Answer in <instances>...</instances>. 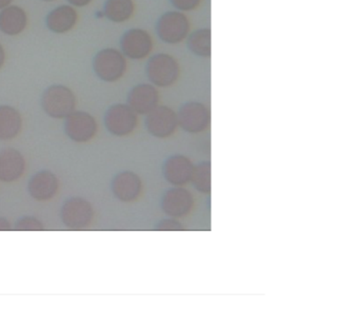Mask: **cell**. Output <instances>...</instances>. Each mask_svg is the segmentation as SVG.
I'll return each instance as SVG.
<instances>
[{
  "mask_svg": "<svg viewBox=\"0 0 359 311\" xmlns=\"http://www.w3.org/2000/svg\"><path fill=\"white\" fill-rule=\"evenodd\" d=\"M43 112L54 119H65L76 110L74 92L65 85H52L43 92L41 98Z\"/></svg>",
  "mask_w": 359,
  "mask_h": 311,
  "instance_id": "obj_1",
  "label": "cell"
},
{
  "mask_svg": "<svg viewBox=\"0 0 359 311\" xmlns=\"http://www.w3.org/2000/svg\"><path fill=\"white\" fill-rule=\"evenodd\" d=\"M146 74L150 84L156 88H170L177 83L182 67L171 54L157 53L149 58Z\"/></svg>",
  "mask_w": 359,
  "mask_h": 311,
  "instance_id": "obj_2",
  "label": "cell"
},
{
  "mask_svg": "<svg viewBox=\"0 0 359 311\" xmlns=\"http://www.w3.org/2000/svg\"><path fill=\"white\" fill-rule=\"evenodd\" d=\"M92 67L94 73L100 81L116 83L127 73L128 60L121 50L106 48L95 54Z\"/></svg>",
  "mask_w": 359,
  "mask_h": 311,
  "instance_id": "obj_3",
  "label": "cell"
},
{
  "mask_svg": "<svg viewBox=\"0 0 359 311\" xmlns=\"http://www.w3.org/2000/svg\"><path fill=\"white\" fill-rule=\"evenodd\" d=\"M192 30V22L186 13L174 10L163 13L156 24L159 39L167 45H180L187 41Z\"/></svg>",
  "mask_w": 359,
  "mask_h": 311,
  "instance_id": "obj_4",
  "label": "cell"
},
{
  "mask_svg": "<svg viewBox=\"0 0 359 311\" xmlns=\"http://www.w3.org/2000/svg\"><path fill=\"white\" fill-rule=\"evenodd\" d=\"M60 220L71 230H83L93 222L95 210L88 199L72 197L60 208Z\"/></svg>",
  "mask_w": 359,
  "mask_h": 311,
  "instance_id": "obj_5",
  "label": "cell"
},
{
  "mask_svg": "<svg viewBox=\"0 0 359 311\" xmlns=\"http://www.w3.org/2000/svg\"><path fill=\"white\" fill-rule=\"evenodd\" d=\"M107 131L117 138H126L134 133L138 127V114L129 105L114 104L109 107L104 114Z\"/></svg>",
  "mask_w": 359,
  "mask_h": 311,
  "instance_id": "obj_6",
  "label": "cell"
},
{
  "mask_svg": "<svg viewBox=\"0 0 359 311\" xmlns=\"http://www.w3.org/2000/svg\"><path fill=\"white\" fill-rule=\"evenodd\" d=\"M153 50L154 39L144 29H130L121 37V51L129 60H146L152 54Z\"/></svg>",
  "mask_w": 359,
  "mask_h": 311,
  "instance_id": "obj_7",
  "label": "cell"
},
{
  "mask_svg": "<svg viewBox=\"0 0 359 311\" xmlns=\"http://www.w3.org/2000/svg\"><path fill=\"white\" fill-rule=\"evenodd\" d=\"M97 131V121L86 111L75 110L65 119V133L77 144H87L95 138Z\"/></svg>",
  "mask_w": 359,
  "mask_h": 311,
  "instance_id": "obj_8",
  "label": "cell"
},
{
  "mask_svg": "<svg viewBox=\"0 0 359 311\" xmlns=\"http://www.w3.org/2000/svg\"><path fill=\"white\" fill-rule=\"evenodd\" d=\"M177 113L168 106H157L146 115V128L151 135L167 138L175 134L178 127Z\"/></svg>",
  "mask_w": 359,
  "mask_h": 311,
  "instance_id": "obj_9",
  "label": "cell"
},
{
  "mask_svg": "<svg viewBox=\"0 0 359 311\" xmlns=\"http://www.w3.org/2000/svg\"><path fill=\"white\" fill-rule=\"evenodd\" d=\"M178 125L189 133H201L209 128L210 110L205 104L189 102L182 105L177 114Z\"/></svg>",
  "mask_w": 359,
  "mask_h": 311,
  "instance_id": "obj_10",
  "label": "cell"
},
{
  "mask_svg": "<svg viewBox=\"0 0 359 311\" xmlns=\"http://www.w3.org/2000/svg\"><path fill=\"white\" fill-rule=\"evenodd\" d=\"M111 191L121 203L131 204L138 201L144 191L142 178L134 172H119L111 182Z\"/></svg>",
  "mask_w": 359,
  "mask_h": 311,
  "instance_id": "obj_11",
  "label": "cell"
},
{
  "mask_svg": "<svg viewBox=\"0 0 359 311\" xmlns=\"http://www.w3.org/2000/svg\"><path fill=\"white\" fill-rule=\"evenodd\" d=\"M60 183L57 176L50 171L43 169L31 176L28 183V192L35 201L45 203L51 201L60 192Z\"/></svg>",
  "mask_w": 359,
  "mask_h": 311,
  "instance_id": "obj_12",
  "label": "cell"
},
{
  "mask_svg": "<svg viewBox=\"0 0 359 311\" xmlns=\"http://www.w3.org/2000/svg\"><path fill=\"white\" fill-rule=\"evenodd\" d=\"M163 212L172 218H184L192 212L194 197L192 193L182 187L169 189L161 201Z\"/></svg>",
  "mask_w": 359,
  "mask_h": 311,
  "instance_id": "obj_13",
  "label": "cell"
},
{
  "mask_svg": "<svg viewBox=\"0 0 359 311\" xmlns=\"http://www.w3.org/2000/svg\"><path fill=\"white\" fill-rule=\"evenodd\" d=\"M159 104V92L152 84H138L128 93L127 105L138 115H147Z\"/></svg>",
  "mask_w": 359,
  "mask_h": 311,
  "instance_id": "obj_14",
  "label": "cell"
},
{
  "mask_svg": "<svg viewBox=\"0 0 359 311\" xmlns=\"http://www.w3.org/2000/svg\"><path fill=\"white\" fill-rule=\"evenodd\" d=\"M26 169V159L18 149L0 150V182L6 184L18 182L24 176Z\"/></svg>",
  "mask_w": 359,
  "mask_h": 311,
  "instance_id": "obj_15",
  "label": "cell"
},
{
  "mask_svg": "<svg viewBox=\"0 0 359 311\" xmlns=\"http://www.w3.org/2000/svg\"><path fill=\"white\" fill-rule=\"evenodd\" d=\"M194 168L192 161L184 155H172L163 164V176L173 186L182 187L192 180Z\"/></svg>",
  "mask_w": 359,
  "mask_h": 311,
  "instance_id": "obj_16",
  "label": "cell"
},
{
  "mask_svg": "<svg viewBox=\"0 0 359 311\" xmlns=\"http://www.w3.org/2000/svg\"><path fill=\"white\" fill-rule=\"evenodd\" d=\"M79 13L70 5H62L54 8L46 18V26L55 34H66L76 27Z\"/></svg>",
  "mask_w": 359,
  "mask_h": 311,
  "instance_id": "obj_17",
  "label": "cell"
},
{
  "mask_svg": "<svg viewBox=\"0 0 359 311\" xmlns=\"http://www.w3.org/2000/svg\"><path fill=\"white\" fill-rule=\"evenodd\" d=\"M28 14L20 6L10 5L0 10V31L8 37H18L28 27Z\"/></svg>",
  "mask_w": 359,
  "mask_h": 311,
  "instance_id": "obj_18",
  "label": "cell"
},
{
  "mask_svg": "<svg viewBox=\"0 0 359 311\" xmlns=\"http://www.w3.org/2000/svg\"><path fill=\"white\" fill-rule=\"evenodd\" d=\"M22 114L9 105H0V140L9 142L20 135L22 130Z\"/></svg>",
  "mask_w": 359,
  "mask_h": 311,
  "instance_id": "obj_19",
  "label": "cell"
},
{
  "mask_svg": "<svg viewBox=\"0 0 359 311\" xmlns=\"http://www.w3.org/2000/svg\"><path fill=\"white\" fill-rule=\"evenodd\" d=\"M135 11L134 0H106L102 15L115 24H123L133 18Z\"/></svg>",
  "mask_w": 359,
  "mask_h": 311,
  "instance_id": "obj_20",
  "label": "cell"
},
{
  "mask_svg": "<svg viewBox=\"0 0 359 311\" xmlns=\"http://www.w3.org/2000/svg\"><path fill=\"white\" fill-rule=\"evenodd\" d=\"M187 46L194 55L209 58L211 56V29L201 28L191 32L187 39Z\"/></svg>",
  "mask_w": 359,
  "mask_h": 311,
  "instance_id": "obj_21",
  "label": "cell"
},
{
  "mask_svg": "<svg viewBox=\"0 0 359 311\" xmlns=\"http://www.w3.org/2000/svg\"><path fill=\"white\" fill-rule=\"evenodd\" d=\"M191 182L194 185L197 190L201 193L208 194L211 190V165L208 161H203L201 165L194 168L192 180Z\"/></svg>",
  "mask_w": 359,
  "mask_h": 311,
  "instance_id": "obj_22",
  "label": "cell"
},
{
  "mask_svg": "<svg viewBox=\"0 0 359 311\" xmlns=\"http://www.w3.org/2000/svg\"><path fill=\"white\" fill-rule=\"evenodd\" d=\"M15 229L20 231H41L45 229V226L34 216H24L16 222Z\"/></svg>",
  "mask_w": 359,
  "mask_h": 311,
  "instance_id": "obj_23",
  "label": "cell"
},
{
  "mask_svg": "<svg viewBox=\"0 0 359 311\" xmlns=\"http://www.w3.org/2000/svg\"><path fill=\"white\" fill-rule=\"evenodd\" d=\"M170 1L174 9L182 13L196 11L203 3V0H170Z\"/></svg>",
  "mask_w": 359,
  "mask_h": 311,
  "instance_id": "obj_24",
  "label": "cell"
},
{
  "mask_svg": "<svg viewBox=\"0 0 359 311\" xmlns=\"http://www.w3.org/2000/svg\"><path fill=\"white\" fill-rule=\"evenodd\" d=\"M158 230H180L182 229V224L175 220H163L157 226Z\"/></svg>",
  "mask_w": 359,
  "mask_h": 311,
  "instance_id": "obj_25",
  "label": "cell"
},
{
  "mask_svg": "<svg viewBox=\"0 0 359 311\" xmlns=\"http://www.w3.org/2000/svg\"><path fill=\"white\" fill-rule=\"evenodd\" d=\"M69 5L72 6L74 8H85L88 6L91 5L94 0H67Z\"/></svg>",
  "mask_w": 359,
  "mask_h": 311,
  "instance_id": "obj_26",
  "label": "cell"
},
{
  "mask_svg": "<svg viewBox=\"0 0 359 311\" xmlns=\"http://www.w3.org/2000/svg\"><path fill=\"white\" fill-rule=\"evenodd\" d=\"M11 230V224L5 218H0V231Z\"/></svg>",
  "mask_w": 359,
  "mask_h": 311,
  "instance_id": "obj_27",
  "label": "cell"
},
{
  "mask_svg": "<svg viewBox=\"0 0 359 311\" xmlns=\"http://www.w3.org/2000/svg\"><path fill=\"white\" fill-rule=\"evenodd\" d=\"M6 58H7V55H6L5 48L0 44V70L5 66Z\"/></svg>",
  "mask_w": 359,
  "mask_h": 311,
  "instance_id": "obj_28",
  "label": "cell"
},
{
  "mask_svg": "<svg viewBox=\"0 0 359 311\" xmlns=\"http://www.w3.org/2000/svg\"><path fill=\"white\" fill-rule=\"evenodd\" d=\"M12 3H13V0H0V10L9 7L10 5H12Z\"/></svg>",
  "mask_w": 359,
  "mask_h": 311,
  "instance_id": "obj_29",
  "label": "cell"
},
{
  "mask_svg": "<svg viewBox=\"0 0 359 311\" xmlns=\"http://www.w3.org/2000/svg\"><path fill=\"white\" fill-rule=\"evenodd\" d=\"M43 1H46V3H52V1H56V0H43Z\"/></svg>",
  "mask_w": 359,
  "mask_h": 311,
  "instance_id": "obj_30",
  "label": "cell"
}]
</instances>
